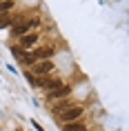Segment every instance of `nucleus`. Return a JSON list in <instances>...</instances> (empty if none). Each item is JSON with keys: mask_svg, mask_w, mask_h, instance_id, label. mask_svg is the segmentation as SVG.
Masks as SVG:
<instances>
[{"mask_svg": "<svg viewBox=\"0 0 129 131\" xmlns=\"http://www.w3.org/2000/svg\"><path fill=\"white\" fill-rule=\"evenodd\" d=\"M11 25V18H9V14H0V29H5Z\"/></svg>", "mask_w": 129, "mask_h": 131, "instance_id": "10", "label": "nucleus"}, {"mask_svg": "<svg viewBox=\"0 0 129 131\" xmlns=\"http://www.w3.org/2000/svg\"><path fill=\"white\" fill-rule=\"evenodd\" d=\"M65 131H87V129H85L82 122H69V124H65Z\"/></svg>", "mask_w": 129, "mask_h": 131, "instance_id": "9", "label": "nucleus"}, {"mask_svg": "<svg viewBox=\"0 0 129 131\" xmlns=\"http://www.w3.org/2000/svg\"><path fill=\"white\" fill-rule=\"evenodd\" d=\"M69 93H71V87H69V84H62V87H58V89L49 91L47 96L51 98V100H60V98H67Z\"/></svg>", "mask_w": 129, "mask_h": 131, "instance_id": "3", "label": "nucleus"}, {"mask_svg": "<svg viewBox=\"0 0 129 131\" xmlns=\"http://www.w3.org/2000/svg\"><path fill=\"white\" fill-rule=\"evenodd\" d=\"M60 116V122L69 124V122H78V118L82 116V107H69V109H65L62 113H58Z\"/></svg>", "mask_w": 129, "mask_h": 131, "instance_id": "1", "label": "nucleus"}, {"mask_svg": "<svg viewBox=\"0 0 129 131\" xmlns=\"http://www.w3.org/2000/svg\"><path fill=\"white\" fill-rule=\"evenodd\" d=\"M31 56H34V60H47V58L54 56V47H40V49H36Z\"/></svg>", "mask_w": 129, "mask_h": 131, "instance_id": "6", "label": "nucleus"}, {"mask_svg": "<svg viewBox=\"0 0 129 131\" xmlns=\"http://www.w3.org/2000/svg\"><path fill=\"white\" fill-rule=\"evenodd\" d=\"M34 27H38V20H31V22H27V25H25V22H20L18 27H14V34L22 38V36L29 34V29H34Z\"/></svg>", "mask_w": 129, "mask_h": 131, "instance_id": "5", "label": "nucleus"}, {"mask_svg": "<svg viewBox=\"0 0 129 131\" xmlns=\"http://www.w3.org/2000/svg\"><path fill=\"white\" fill-rule=\"evenodd\" d=\"M11 7H14V2H11V0H9V2H0V14H7Z\"/></svg>", "mask_w": 129, "mask_h": 131, "instance_id": "11", "label": "nucleus"}, {"mask_svg": "<svg viewBox=\"0 0 129 131\" xmlns=\"http://www.w3.org/2000/svg\"><path fill=\"white\" fill-rule=\"evenodd\" d=\"M54 69V62H36V67H34V71L38 73V76H42V73H49V71Z\"/></svg>", "mask_w": 129, "mask_h": 131, "instance_id": "8", "label": "nucleus"}, {"mask_svg": "<svg viewBox=\"0 0 129 131\" xmlns=\"http://www.w3.org/2000/svg\"><path fill=\"white\" fill-rule=\"evenodd\" d=\"M36 42H38V36H36V34H27V36H22V38H20V49L25 51V49L34 47Z\"/></svg>", "mask_w": 129, "mask_h": 131, "instance_id": "7", "label": "nucleus"}, {"mask_svg": "<svg viewBox=\"0 0 129 131\" xmlns=\"http://www.w3.org/2000/svg\"><path fill=\"white\" fill-rule=\"evenodd\" d=\"M11 53H14L16 58H18V60L22 62V64H36L34 56H31V53H27V51H22L20 47H14V49H11Z\"/></svg>", "mask_w": 129, "mask_h": 131, "instance_id": "2", "label": "nucleus"}, {"mask_svg": "<svg viewBox=\"0 0 129 131\" xmlns=\"http://www.w3.org/2000/svg\"><path fill=\"white\" fill-rule=\"evenodd\" d=\"M38 87H42V89L47 91H54V89H58V87H62V80H58V78H47V80H40V84Z\"/></svg>", "mask_w": 129, "mask_h": 131, "instance_id": "4", "label": "nucleus"}]
</instances>
